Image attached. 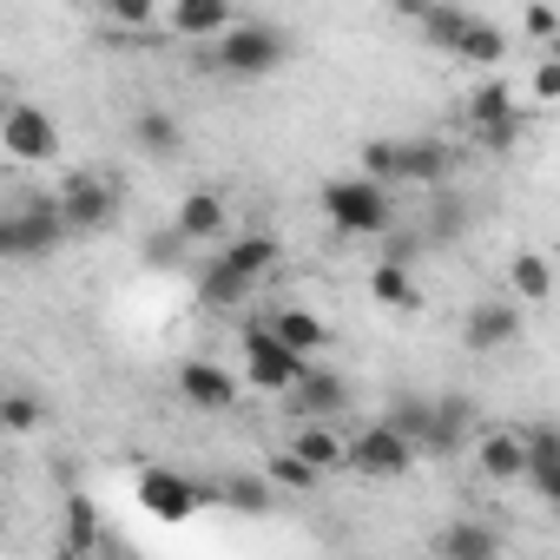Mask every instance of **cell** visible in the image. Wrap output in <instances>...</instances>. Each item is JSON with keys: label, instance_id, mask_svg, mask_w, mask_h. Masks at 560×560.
<instances>
[{"label": "cell", "instance_id": "cell-33", "mask_svg": "<svg viewBox=\"0 0 560 560\" xmlns=\"http://www.w3.org/2000/svg\"><path fill=\"white\" fill-rule=\"evenodd\" d=\"M264 475H270V488H298V494H311V488H317V468H311V462H298L291 448H284V455H270V468H264Z\"/></svg>", "mask_w": 560, "mask_h": 560}, {"label": "cell", "instance_id": "cell-28", "mask_svg": "<svg viewBox=\"0 0 560 560\" xmlns=\"http://www.w3.org/2000/svg\"><path fill=\"white\" fill-rule=\"evenodd\" d=\"M224 257L244 270V277H264V270H277V257H284V244H277L270 231H244L237 244H224Z\"/></svg>", "mask_w": 560, "mask_h": 560}, {"label": "cell", "instance_id": "cell-35", "mask_svg": "<svg viewBox=\"0 0 560 560\" xmlns=\"http://www.w3.org/2000/svg\"><path fill=\"white\" fill-rule=\"evenodd\" d=\"M100 8H106L126 34H139V27H152V8H159V0H100Z\"/></svg>", "mask_w": 560, "mask_h": 560}, {"label": "cell", "instance_id": "cell-37", "mask_svg": "<svg viewBox=\"0 0 560 560\" xmlns=\"http://www.w3.org/2000/svg\"><path fill=\"white\" fill-rule=\"evenodd\" d=\"M521 27H527V40H540V47H553V34H560V21H553L547 0H534V8L521 14Z\"/></svg>", "mask_w": 560, "mask_h": 560}, {"label": "cell", "instance_id": "cell-19", "mask_svg": "<svg viewBox=\"0 0 560 560\" xmlns=\"http://www.w3.org/2000/svg\"><path fill=\"white\" fill-rule=\"evenodd\" d=\"M231 21H237L231 0H172V34H185V40H211Z\"/></svg>", "mask_w": 560, "mask_h": 560}, {"label": "cell", "instance_id": "cell-16", "mask_svg": "<svg viewBox=\"0 0 560 560\" xmlns=\"http://www.w3.org/2000/svg\"><path fill=\"white\" fill-rule=\"evenodd\" d=\"M14 218H21V250H27V257H54V250L67 244V218H60L54 198H27Z\"/></svg>", "mask_w": 560, "mask_h": 560}, {"label": "cell", "instance_id": "cell-40", "mask_svg": "<svg viewBox=\"0 0 560 560\" xmlns=\"http://www.w3.org/2000/svg\"><path fill=\"white\" fill-rule=\"evenodd\" d=\"M527 93H534L540 106H547V100H560V60H540V67H534V86H527Z\"/></svg>", "mask_w": 560, "mask_h": 560}, {"label": "cell", "instance_id": "cell-31", "mask_svg": "<svg viewBox=\"0 0 560 560\" xmlns=\"http://www.w3.org/2000/svg\"><path fill=\"white\" fill-rule=\"evenodd\" d=\"M527 139V113L514 106V113H501V119H488V126H475V145L481 152H514Z\"/></svg>", "mask_w": 560, "mask_h": 560}, {"label": "cell", "instance_id": "cell-17", "mask_svg": "<svg viewBox=\"0 0 560 560\" xmlns=\"http://www.w3.org/2000/svg\"><path fill=\"white\" fill-rule=\"evenodd\" d=\"M448 54H455L462 67H481V73H488V67H501V60H508V34H501L494 21H481V14H468Z\"/></svg>", "mask_w": 560, "mask_h": 560}, {"label": "cell", "instance_id": "cell-6", "mask_svg": "<svg viewBox=\"0 0 560 560\" xmlns=\"http://www.w3.org/2000/svg\"><path fill=\"white\" fill-rule=\"evenodd\" d=\"M211 501H218V488H205L178 468H139V508H152L159 521H191Z\"/></svg>", "mask_w": 560, "mask_h": 560}, {"label": "cell", "instance_id": "cell-45", "mask_svg": "<svg viewBox=\"0 0 560 560\" xmlns=\"http://www.w3.org/2000/svg\"><path fill=\"white\" fill-rule=\"evenodd\" d=\"M0 527H8V508H0Z\"/></svg>", "mask_w": 560, "mask_h": 560}, {"label": "cell", "instance_id": "cell-20", "mask_svg": "<svg viewBox=\"0 0 560 560\" xmlns=\"http://www.w3.org/2000/svg\"><path fill=\"white\" fill-rule=\"evenodd\" d=\"M508 298H514V304H547V298H553V264H547L540 250H521V257L508 264Z\"/></svg>", "mask_w": 560, "mask_h": 560}, {"label": "cell", "instance_id": "cell-8", "mask_svg": "<svg viewBox=\"0 0 560 560\" xmlns=\"http://www.w3.org/2000/svg\"><path fill=\"white\" fill-rule=\"evenodd\" d=\"M521 337H527V324H521V304H514V298H488V304H475V311H468V330H462V343H468L475 357L514 350Z\"/></svg>", "mask_w": 560, "mask_h": 560}, {"label": "cell", "instance_id": "cell-36", "mask_svg": "<svg viewBox=\"0 0 560 560\" xmlns=\"http://www.w3.org/2000/svg\"><path fill=\"white\" fill-rule=\"evenodd\" d=\"M383 237H389V244H383V264H416V257H422V244H429L422 231H396V224H389Z\"/></svg>", "mask_w": 560, "mask_h": 560}, {"label": "cell", "instance_id": "cell-25", "mask_svg": "<svg viewBox=\"0 0 560 560\" xmlns=\"http://www.w3.org/2000/svg\"><path fill=\"white\" fill-rule=\"evenodd\" d=\"M277 337H284L291 350H304V357H317L324 343H330V330H324V317H311V311H298V304H284L277 317H264Z\"/></svg>", "mask_w": 560, "mask_h": 560}, {"label": "cell", "instance_id": "cell-18", "mask_svg": "<svg viewBox=\"0 0 560 560\" xmlns=\"http://www.w3.org/2000/svg\"><path fill=\"white\" fill-rule=\"evenodd\" d=\"M291 455H298V462H311L317 475H337V468H350V448H343V435H337V429H324V422H298V435H291Z\"/></svg>", "mask_w": 560, "mask_h": 560}, {"label": "cell", "instance_id": "cell-9", "mask_svg": "<svg viewBox=\"0 0 560 560\" xmlns=\"http://www.w3.org/2000/svg\"><path fill=\"white\" fill-rule=\"evenodd\" d=\"M448 165H455V152L442 139H396L389 145V191H402V185H442Z\"/></svg>", "mask_w": 560, "mask_h": 560}, {"label": "cell", "instance_id": "cell-1", "mask_svg": "<svg viewBox=\"0 0 560 560\" xmlns=\"http://www.w3.org/2000/svg\"><path fill=\"white\" fill-rule=\"evenodd\" d=\"M218 47H211V67L218 73H231V80H264V73H277V67H284L291 60V40L284 34H277L270 21H231L224 34H211Z\"/></svg>", "mask_w": 560, "mask_h": 560}, {"label": "cell", "instance_id": "cell-30", "mask_svg": "<svg viewBox=\"0 0 560 560\" xmlns=\"http://www.w3.org/2000/svg\"><path fill=\"white\" fill-rule=\"evenodd\" d=\"M100 547V508L86 494L67 501V553H93Z\"/></svg>", "mask_w": 560, "mask_h": 560}, {"label": "cell", "instance_id": "cell-44", "mask_svg": "<svg viewBox=\"0 0 560 560\" xmlns=\"http://www.w3.org/2000/svg\"><path fill=\"white\" fill-rule=\"evenodd\" d=\"M0 119H8V93H0Z\"/></svg>", "mask_w": 560, "mask_h": 560}, {"label": "cell", "instance_id": "cell-24", "mask_svg": "<svg viewBox=\"0 0 560 560\" xmlns=\"http://www.w3.org/2000/svg\"><path fill=\"white\" fill-rule=\"evenodd\" d=\"M435 547H442L448 560H494V553H501V534L481 527V521H455V527H442Z\"/></svg>", "mask_w": 560, "mask_h": 560}, {"label": "cell", "instance_id": "cell-42", "mask_svg": "<svg viewBox=\"0 0 560 560\" xmlns=\"http://www.w3.org/2000/svg\"><path fill=\"white\" fill-rule=\"evenodd\" d=\"M8 257H27V250H21V218L0 211V264H8Z\"/></svg>", "mask_w": 560, "mask_h": 560}, {"label": "cell", "instance_id": "cell-29", "mask_svg": "<svg viewBox=\"0 0 560 560\" xmlns=\"http://www.w3.org/2000/svg\"><path fill=\"white\" fill-rule=\"evenodd\" d=\"M462 21H468V8H455V0H429V14H422L416 27H422V40H429L435 54H448L455 34H462Z\"/></svg>", "mask_w": 560, "mask_h": 560}, {"label": "cell", "instance_id": "cell-7", "mask_svg": "<svg viewBox=\"0 0 560 560\" xmlns=\"http://www.w3.org/2000/svg\"><path fill=\"white\" fill-rule=\"evenodd\" d=\"M0 152H8L14 165H47L54 152H60V126H54V113H40V106H14L8 100V119H0Z\"/></svg>", "mask_w": 560, "mask_h": 560}, {"label": "cell", "instance_id": "cell-22", "mask_svg": "<svg viewBox=\"0 0 560 560\" xmlns=\"http://www.w3.org/2000/svg\"><path fill=\"white\" fill-rule=\"evenodd\" d=\"M475 462H481L488 481H521V435L514 429H488L475 442Z\"/></svg>", "mask_w": 560, "mask_h": 560}, {"label": "cell", "instance_id": "cell-39", "mask_svg": "<svg viewBox=\"0 0 560 560\" xmlns=\"http://www.w3.org/2000/svg\"><path fill=\"white\" fill-rule=\"evenodd\" d=\"M178 250H185V237H178V231H159V237L145 244V264L165 270V264H178Z\"/></svg>", "mask_w": 560, "mask_h": 560}, {"label": "cell", "instance_id": "cell-23", "mask_svg": "<svg viewBox=\"0 0 560 560\" xmlns=\"http://www.w3.org/2000/svg\"><path fill=\"white\" fill-rule=\"evenodd\" d=\"M370 298H376L383 311H422V291H416L409 264H376V270H370Z\"/></svg>", "mask_w": 560, "mask_h": 560}, {"label": "cell", "instance_id": "cell-32", "mask_svg": "<svg viewBox=\"0 0 560 560\" xmlns=\"http://www.w3.org/2000/svg\"><path fill=\"white\" fill-rule=\"evenodd\" d=\"M501 113H514V93H508L501 80H488V86L468 93V126H488V119H501Z\"/></svg>", "mask_w": 560, "mask_h": 560}, {"label": "cell", "instance_id": "cell-4", "mask_svg": "<svg viewBox=\"0 0 560 560\" xmlns=\"http://www.w3.org/2000/svg\"><path fill=\"white\" fill-rule=\"evenodd\" d=\"M54 205H60V218H67V237H93V231H106V224L119 218V185L100 178V172H73V178L54 191Z\"/></svg>", "mask_w": 560, "mask_h": 560}, {"label": "cell", "instance_id": "cell-26", "mask_svg": "<svg viewBox=\"0 0 560 560\" xmlns=\"http://www.w3.org/2000/svg\"><path fill=\"white\" fill-rule=\"evenodd\" d=\"M218 508H237V514H270V508H277L270 475H231V481H218Z\"/></svg>", "mask_w": 560, "mask_h": 560}, {"label": "cell", "instance_id": "cell-21", "mask_svg": "<svg viewBox=\"0 0 560 560\" xmlns=\"http://www.w3.org/2000/svg\"><path fill=\"white\" fill-rule=\"evenodd\" d=\"M132 139H139V152L172 159V152H178V139H185V126H178L165 106H139V113H132Z\"/></svg>", "mask_w": 560, "mask_h": 560}, {"label": "cell", "instance_id": "cell-27", "mask_svg": "<svg viewBox=\"0 0 560 560\" xmlns=\"http://www.w3.org/2000/svg\"><path fill=\"white\" fill-rule=\"evenodd\" d=\"M47 422V396L40 389H0V429L8 435H34Z\"/></svg>", "mask_w": 560, "mask_h": 560}, {"label": "cell", "instance_id": "cell-41", "mask_svg": "<svg viewBox=\"0 0 560 560\" xmlns=\"http://www.w3.org/2000/svg\"><path fill=\"white\" fill-rule=\"evenodd\" d=\"M462 224H468V211H462V205H448V198H442V205H435V224H429V231H422V237H448V231H462Z\"/></svg>", "mask_w": 560, "mask_h": 560}, {"label": "cell", "instance_id": "cell-14", "mask_svg": "<svg viewBox=\"0 0 560 560\" xmlns=\"http://www.w3.org/2000/svg\"><path fill=\"white\" fill-rule=\"evenodd\" d=\"M250 291H257V277H244V270H237L224 250H218V257L198 270V304H205V311H237Z\"/></svg>", "mask_w": 560, "mask_h": 560}, {"label": "cell", "instance_id": "cell-12", "mask_svg": "<svg viewBox=\"0 0 560 560\" xmlns=\"http://www.w3.org/2000/svg\"><path fill=\"white\" fill-rule=\"evenodd\" d=\"M468 429H475V402L468 396H435L429 402V435H422L416 455H455L468 442Z\"/></svg>", "mask_w": 560, "mask_h": 560}, {"label": "cell", "instance_id": "cell-10", "mask_svg": "<svg viewBox=\"0 0 560 560\" xmlns=\"http://www.w3.org/2000/svg\"><path fill=\"white\" fill-rule=\"evenodd\" d=\"M284 396H291V416H298V422H324V416L350 409V383H343L337 370H311V363H304V376H298Z\"/></svg>", "mask_w": 560, "mask_h": 560}, {"label": "cell", "instance_id": "cell-34", "mask_svg": "<svg viewBox=\"0 0 560 560\" xmlns=\"http://www.w3.org/2000/svg\"><path fill=\"white\" fill-rule=\"evenodd\" d=\"M383 422H389V429H402V435L422 448V435H429V402H422V396H402V402H396Z\"/></svg>", "mask_w": 560, "mask_h": 560}, {"label": "cell", "instance_id": "cell-13", "mask_svg": "<svg viewBox=\"0 0 560 560\" xmlns=\"http://www.w3.org/2000/svg\"><path fill=\"white\" fill-rule=\"evenodd\" d=\"M178 396H185L191 409H205V416H224V409L237 402V376L218 370V363H185V370H178Z\"/></svg>", "mask_w": 560, "mask_h": 560}, {"label": "cell", "instance_id": "cell-15", "mask_svg": "<svg viewBox=\"0 0 560 560\" xmlns=\"http://www.w3.org/2000/svg\"><path fill=\"white\" fill-rule=\"evenodd\" d=\"M224 224H231V211H224V191H211V185H198V191H185V205H178V237L185 244H205V237H224Z\"/></svg>", "mask_w": 560, "mask_h": 560}, {"label": "cell", "instance_id": "cell-11", "mask_svg": "<svg viewBox=\"0 0 560 560\" xmlns=\"http://www.w3.org/2000/svg\"><path fill=\"white\" fill-rule=\"evenodd\" d=\"M521 481H534L540 501H560V429H527L521 435Z\"/></svg>", "mask_w": 560, "mask_h": 560}, {"label": "cell", "instance_id": "cell-38", "mask_svg": "<svg viewBox=\"0 0 560 560\" xmlns=\"http://www.w3.org/2000/svg\"><path fill=\"white\" fill-rule=\"evenodd\" d=\"M389 145H396V139H370V145H363V178L389 185Z\"/></svg>", "mask_w": 560, "mask_h": 560}, {"label": "cell", "instance_id": "cell-43", "mask_svg": "<svg viewBox=\"0 0 560 560\" xmlns=\"http://www.w3.org/2000/svg\"><path fill=\"white\" fill-rule=\"evenodd\" d=\"M389 8H396L402 21H422V14H429V0H389Z\"/></svg>", "mask_w": 560, "mask_h": 560}, {"label": "cell", "instance_id": "cell-3", "mask_svg": "<svg viewBox=\"0 0 560 560\" xmlns=\"http://www.w3.org/2000/svg\"><path fill=\"white\" fill-rule=\"evenodd\" d=\"M304 363H311V357H304V350H291L284 337L264 324V317H257V324H244V383H250V389L284 396V389L304 376Z\"/></svg>", "mask_w": 560, "mask_h": 560}, {"label": "cell", "instance_id": "cell-2", "mask_svg": "<svg viewBox=\"0 0 560 560\" xmlns=\"http://www.w3.org/2000/svg\"><path fill=\"white\" fill-rule=\"evenodd\" d=\"M324 218L343 231V237H383L396 224V198L389 185L376 178H330L324 185Z\"/></svg>", "mask_w": 560, "mask_h": 560}, {"label": "cell", "instance_id": "cell-5", "mask_svg": "<svg viewBox=\"0 0 560 560\" xmlns=\"http://www.w3.org/2000/svg\"><path fill=\"white\" fill-rule=\"evenodd\" d=\"M343 448H350V468H357V475H370V481H402V475L416 468V442H409L402 429H389V422L357 429Z\"/></svg>", "mask_w": 560, "mask_h": 560}]
</instances>
